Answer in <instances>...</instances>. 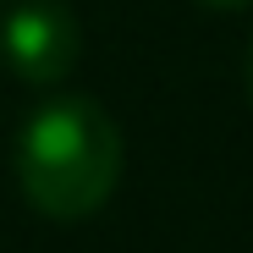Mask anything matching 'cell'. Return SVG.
Returning <instances> with one entry per match:
<instances>
[{
  "label": "cell",
  "mask_w": 253,
  "mask_h": 253,
  "mask_svg": "<svg viewBox=\"0 0 253 253\" xmlns=\"http://www.w3.org/2000/svg\"><path fill=\"white\" fill-rule=\"evenodd\" d=\"M126 165L121 126L88 94H55L44 99L17 132V182L22 198L44 220H88L110 204Z\"/></svg>",
  "instance_id": "1"
},
{
  "label": "cell",
  "mask_w": 253,
  "mask_h": 253,
  "mask_svg": "<svg viewBox=\"0 0 253 253\" xmlns=\"http://www.w3.org/2000/svg\"><path fill=\"white\" fill-rule=\"evenodd\" d=\"M248 94H253V50H248Z\"/></svg>",
  "instance_id": "4"
},
{
  "label": "cell",
  "mask_w": 253,
  "mask_h": 253,
  "mask_svg": "<svg viewBox=\"0 0 253 253\" xmlns=\"http://www.w3.org/2000/svg\"><path fill=\"white\" fill-rule=\"evenodd\" d=\"M0 55L28 88H55L83 55V28L66 0H17L0 22Z\"/></svg>",
  "instance_id": "2"
},
{
  "label": "cell",
  "mask_w": 253,
  "mask_h": 253,
  "mask_svg": "<svg viewBox=\"0 0 253 253\" xmlns=\"http://www.w3.org/2000/svg\"><path fill=\"white\" fill-rule=\"evenodd\" d=\"M198 6H215V11H237V6H253V0H198Z\"/></svg>",
  "instance_id": "3"
}]
</instances>
